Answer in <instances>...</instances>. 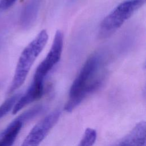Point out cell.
<instances>
[{"label": "cell", "mask_w": 146, "mask_h": 146, "mask_svg": "<svg viewBox=\"0 0 146 146\" xmlns=\"http://www.w3.org/2000/svg\"><path fill=\"white\" fill-rule=\"evenodd\" d=\"M103 58L101 54L91 55L82 66L70 90V99L64 110L71 112L88 95L97 90L102 85L104 72Z\"/></svg>", "instance_id": "1"}, {"label": "cell", "mask_w": 146, "mask_h": 146, "mask_svg": "<svg viewBox=\"0 0 146 146\" xmlns=\"http://www.w3.org/2000/svg\"><path fill=\"white\" fill-rule=\"evenodd\" d=\"M48 39L47 31L43 30L22 51L8 91L9 94L13 93L24 83L33 63L43 50Z\"/></svg>", "instance_id": "2"}, {"label": "cell", "mask_w": 146, "mask_h": 146, "mask_svg": "<svg viewBox=\"0 0 146 146\" xmlns=\"http://www.w3.org/2000/svg\"><path fill=\"white\" fill-rule=\"evenodd\" d=\"M145 0H126L118 5L102 21L99 35L107 38L118 30L145 3Z\"/></svg>", "instance_id": "3"}, {"label": "cell", "mask_w": 146, "mask_h": 146, "mask_svg": "<svg viewBox=\"0 0 146 146\" xmlns=\"http://www.w3.org/2000/svg\"><path fill=\"white\" fill-rule=\"evenodd\" d=\"M63 35L60 31L55 33L50 51L38 65L35 72L33 82L43 83L45 77L59 62L63 51Z\"/></svg>", "instance_id": "4"}, {"label": "cell", "mask_w": 146, "mask_h": 146, "mask_svg": "<svg viewBox=\"0 0 146 146\" xmlns=\"http://www.w3.org/2000/svg\"><path fill=\"white\" fill-rule=\"evenodd\" d=\"M60 112L54 111L38 122L30 131L21 146H39L59 120Z\"/></svg>", "instance_id": "5"}, {"label": "cell", "mask_w": 146, "mask_h": 146, "mask_svg": "<svg viewBox=\"0 0 146 146\" xmlns=\"http://www.w3.org/2000/svg\"><path fill=\"white\" fill-rule=\"evenodd\" d=\"M145 123L141 121L114 146H144L145 142Z\"/></svg>", "instance_id": "6"}, {"label": "cell", "mask_w": 146, "mask_h": 146, "mask_svg": "<svg viewBox=\"0 0 146 146\" xmlns=\"http://www.w3.org/2000/svg\"><path fill=\"white\" fill-rule=\"evenodd\" d=\"M43 93V84L33 82L26 92L20 96L13 109V113L15 114L27 105L40 98Z\"/></svg>", "instance_id": "7"}, {"label": "cell", "mask_w": 146, "mask_h": 146, "mask_svg": "<svg viewBox=\"0 0 146 146\" xmlns=\"http://www.w3.org/2000/svg\"><path fill=\"white\" fill-rule=\"evenodd\" d=\"M23 123L18 117L13 120L2 132L0 138V146H12Z\"/></svg>", "instance_id": "8"}, {"label": "cell", "mask_w": 146, "mask_h": 146, "mask_svg": "<svg viewBox=\"0 0 146 146\" xmlns=\"http://www.w3.org/2000/svg\"><path fill=\"white\" fill-rule=\"evenodd\" d=\"M42 0H29L22 15L23 26H29L35 22Z\"/></svg>", "instance_id": "9"}, {"label": "cell", "mask_w": 146, "mask_h": 146, "mask_svg": "<svg viewBox=\"0 0 146 146\" xmlns=\"http://www.w3.org/2000/svg\"><path fill=\"white\" fill-rule=\"evenodd\" d=\"M21 94H15L7 99L0 106V119L7 115L11 110H13L15 104L21 96Z\"/></svg>", "instance_id": "10"}, {"label": "cell", "mask_w": 146, "mask_h": 146, "mask_svg": "<svg viewBox=\"0 0 146 146\" xmlns=\"http://www.w3.org/2000/svg\"><path fill=\"white\" fill-rule=\"evenodd\" d=\"M96 136L95 130L92 128L86 129L78 146H92L96 141Z\"/></svg>", "instance_id": "11"}, {"label": "cell", "mask_w": 146, "mask_h": 146, "mask_svg": "<svg viewBox=\"0 0 146 146\" xmlns=\"http://www.w3.org/2000/svg\"><path fill=\"white\" fill-rule=\"evenodd\" d=\"M43 110V107L42 106H35L25 111L23 113L21 114L17 117L24 123L25 122L33 119V117L38 115L39 113L42 112Z\"/></svg>", "instance_id": "12"}, {"label": "cell", "mask_w": 146, "mask_h": 146, "mask_svg": "<svg viewBox=\"0 0 146 146\" xmlns=\"http://www.w3.org/2000/svg\"><path fill=\"white\" fill-rule=\"evenodd\" d=\"M17 0H0V10L5 11L10 8Z\"/></svg>", "instance_id": "13"}]
</instances>
